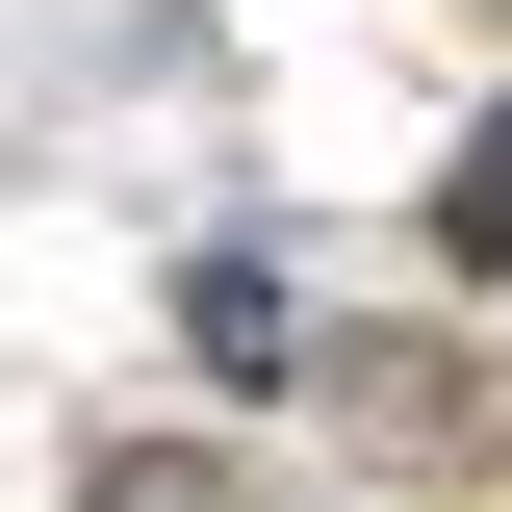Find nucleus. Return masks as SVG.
<instances>
[{
	"mask_svg": "<svg viewBox=\"0 0 512 512\" xmlns=\"http://www.w3.org/2000/svg\"><path fill=\"white\" fill-rule=\"evenodd\" d=\"M77 512H231V487H205L180 436H128V461H103V487H77Z\"/></svg>",
	"mask_w": 512,
	"mask_h": 512,
	"instance_id": "3",
	"label": "nucleus"
},
{
	"mask_svg": "<svg viewBox=\"0 0 512 512\" xmlns=\"http://www.w3.org/2000/svg\"><path fill=\"white\" fill-rule=\"evenodd\" d=\"M436 256H461V282H512V103L461 128V180H436Z\"/></svg>",
	"mask_w": 512,
	"mask_h": 512,
	"instance_id": "2",
	"label": "nucleus"
},
{
	"mask_svg": "<svg viewBox=\"0 0 512 512\" xmlns=\"http://www.w3.org/2000/svg\"><path fill=\"white\" fill-rule=\"evenodd\" d=\"M180 359H205V384H282V282H256V256L180 282Z\"/></svg>",
	"mask_w": 512,
	"mask_h": 512,
	"instance_id": "1",
	"label": "nucleus"
}]
</instances>
